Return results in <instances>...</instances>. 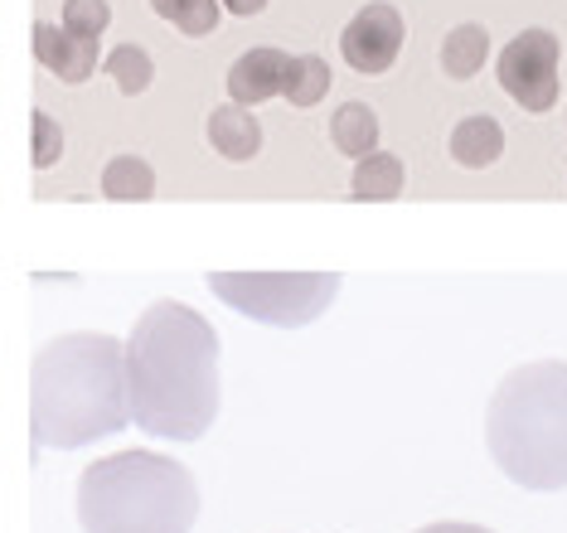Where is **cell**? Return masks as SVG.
<instances>
[{
  "mask_svg": "<svg viewBox=\"0 0 567 533\" xmlns=\"http://www.w3.org/2000/svg\"><path fill=\"white\" fill-rule=\"evenodd\" d=\"M30 161H34V171H49V165L63 155V132H59V122L49 112H34L30 116Z\"/></svg>",
  "mask_w": 567,
  "mask_h": 533,
  "instance_id": "19",
  "label": "cell"
},
{
  "mask_svg": "<svg viewBox=\"0 0 567 533\" xmlns=\"http://www.w3.org/2000/svg\"><path fill=\"white\" fill-rule=\"evenodd\" d=\"M403 16H398L393 6H383V0H373V6H364L359 16L344 24L340 34V54L344 63H350L354 73H389L398 54H403Z\"/></svg>",
  "mask_w": 567,
  "mask_h": 533,
  "instance_id": "7",
  "label": "cell"
},
{
  "mask_svg": "<svg viewBox=\"0 0 567 533\" xmlns=\"http://www.w3.org/2000/svg\"><path fill=\"white\" fill-rule=\"evenodd\" d=\"M287 69H291V54H281V49H248V54L234 59V69H228V98H234L238 107L267 102L272 93L287 88Z\"/></svg>",
  "mask_w": 567,
  "mask_h": 533,
  "instance_id": "9",
  "label": "cell"
},
{
  "mask_svg": "<svg viewBox=\"0 0 567 533\" xmlns=\"http://www.w3.org/2000/svg\"><path fill=\"white\" fill-rule=\"evenodd\" d=\"M209 146L224 155V161H252V155L262 151V126H257V116L248 107L228 102V107H218L209 116Z\"/></svg>",
  "mask_w": 567,
  "mask_h": 533,
  "instance_id": "10",
  "label": "cell"
},
{
  "mask_svg": "<svg viewBox=\"0 0 567 533\" xmlns=\"http://www.w3.org/2000/svg\"><path fill=\"white\" fill-rule=\"evenodd\" d=\"M209 291L248 320L301 330L340 296V271H214Z\"/></svg>",
  "mask_w": 567,
  "mask_h": 533,
  "instance_id": "5",
  "label": "cell"
},
{
  "mask_svg": "<svg viewBox=\"0 0 567 533\" xmlns=\"http://www.w3.org/2000/svg\"><path fill=\"white\" fill-rule=\"evenodd\" d=\"M499 151H505V132H499L495 116H466V122L451 132V161L466 165V171L495 165Z\"/></svg>",
  "mask_w": 567,
  "mask_h": 533,
  "instance_id": "11",
  "label": "cell"
},
{
  "mask_svg": "<svg viewBox=\"0 0 567 533\" xmlns=\"http://www.w3.org/2000/svg\"><path fill=\"white\" fill-rule=\"evenodd\" d=\"M107 73H112V83H117V93L126 98H141L151 88V78H156V63H151L146 49H136V44H122L117 54L107 59Z\"/></svg>",
  "mask_w": 567,
  "mask_h": 533,
  "instance_id": "17",
  "label": "cell"
},
{
  "mask_svg": "<svg viewBox=\"0 0 567 533\" xmlns=\"http://www.w3.org/2000/svg\"><path fill=\"white\" fill-rule=\"evenodd\" d=\"M107 24H112V6H107V0H63V30H69V34L97 39Z\"/></svg>",
  "mask_w": 567,
  "mask_h": 533,
  "instance_id": "18",
  "label": "cell"
},
{
  "mask_svg": "<svg viewBox=\"0 0 567 533\" xmlns=\"http://www.w3.org/2000/svg\"><path fill=\"white\" fill-rule=\"evenodd\" d=\"M499 88L524 112L544 116L558 102V34L553 30L514 34L505 44V54H499Z\"/></svg>",
  "mask_w": 567,
  "mask_h": 533,
  "instance_id": "6",
  "label": "cell"
},
{
  "mask_svg": "<svg viewBox=\"0 0 567 533\" xmlns=\"http://www.w3.org/2000/svg\"><path fill=\"white\" fill-rule=\"evenodd\" d=\"M132 427L165 441H199L218 418V335L179 301L146 306L126 335Z\"/></svg>",
  "mask_w": 567,
  "mask_h": 533,
  "instance_id": "1",
  "label": "cell"
},
{
  "mask_svg": "<svg viewBox=\"0 0 567 533\" xmlns=\"http://www.w3.org/2000/svg\"><path fill=\"white\" fill-rule=\"evenodd\" d=\"M330 141H334V151H344L350 161H364V155L379 151V116H373L369 102H344V107L330 116Z\"/></svg>",
  "mask_w": 567,
  "mask_h": 533,
  "instance_id": "12",
  "label": "cell"
},
{
  "mask_svg": "<svg viewBox=\"0 0 567 533\" xmlns=\"http://www.w3.org/2000/svg\"><path fill=\"white\" fill-rule=\"evenodd\" d=\"M132 422L126 398V345L112 335H59L30 369V432L49 451L102 441Z\"/></svg>",
  "mask_w": 567,
  "mask_h": 533,
  "instance_id": "2",
  "label": "cell"
},
{
  "mask_svg": "<svg viewBox=\"0 0 567 533\" xmlns=\"http://www.w3.org/2000/svg\"><path fill=\"white\" fill-rule=\"evenodd\" d=\"M485 447L524 490H567V363L538 359L505 373L485 408Z\"/></svg>",
  "mask_w": 567,
  "mask_h": 533,
  "instance_id": "3",
  "label": "cell"
},
{
  "mask_svg": "<svg viewBox=\"0 0 567 533\" xmlns=\"http://www.w3.org/2000/svg\"><path fill=\"white\" fill-rule=\"evenodd\" d=\"M485 54H489V34L481 24H456V30L442 39V69L451 78H461V83H471V78L481 73Z\"/></svg>",
  "mask_w": 567,
  "mask_h": 533,
  "instance_id": "14",
  "label": "cell"
},
{
  "mask_svg": "<svg viewBox=\"0 0 567 533\" xmlns=\"http://www.w3.org/2000/svg\"><path fill=\"white\" fill-rule=\"evenodd\" d=\"M228 10H234V16H262V6L267 0H224Z\"/></svg>",
  "mask_w": 567,
  "mask_h": 533,
  "instance_id": "22",
  "label": "cell"
},
{
  "mask_svg": "<svg viewBox=\"0 0 567 533\" xmlns=\"http://www.w3.org/2000/svg\"><path fill=\"white\" fill-rule=\"evenodd\" d=\"M354 199H364V204H379V199H398L403 194V161L389 151H373L359 161V171H354Z\"/></svg>",
  "mask_w": 567,
  "mask_h": 533,
  "instance_id": "13",
  "label": "cell"
},
{
  "mask_svg": "<svg viewBox=\"0 0 567 533\" xmlns=\"http://www.w3.org/2000/svg\"><path fill=\"white\" fill-rule=\"evenodd\" d=\"M199 514V485L171 457L117 451L79 480L83 533H189Z\"/></svg>",
  "mask_w": 567,
  "mask_h": 533,
  "instance_id": "4",
  "label": "cell"
},
{
  "mask_svg": "<svg viewBox=\"0 0 567 533\" xmlns=\"http://www.w3.org/2000/svg\"><path fill=\"white\" fill-rule=\"evenodd\" d=\"M330 93V69H326V59H316V54H306V59H291V69H287V88H281V98L291 102V107H316L320 98Z\"/></svg>",
  "mask_w": 567,
  "mask_h": 533,
  "instance_id": "16",
  "label": "cell"
},
{
  "mask_svg": "<svg viewBox=\"0 0 567 533\" xmlns=\"http://www.w3.org/2000/svg\"><path fill=\"white\" fill-rule=\"evenodd\" d=\"M417 533H495V529H481V524H456V519H442V524H427Z\"/></svg>",
  "mask_w": 567,
  "mask_h": 533,
  "instance_id": "21",
  "label": "cell"
},
{
  "mask_svg": "<svg viewBox=\"0 0 567 533\" xmlns=\"http://www.w3.org/2000/svg\"><path fill=\"white\" fill-rule=\"evenodd\" d=\"M34 59L44 63L59 83H83L97 69V39L69 34L63 24H34Z\"/></svg>",
  "mask_w": 567,
  "mask_h": 533,
  "instance_id": "8",
  "label": "cell"
},
{
  "mask_svg": "<svg viewBox=\"0 0 567 533\" xmlns=\"http://www.w3.org/2000/svg\"><path fill=\"white\" fill-rule=\"evenodd\" d=\"M102 194L107 199H151L156 194V171H151L141 155H117V161H107V171H102Z\"/></svg>",
  "mask_w": 567,
  "mask_h": 533,
  "instance_id": "15",
  "label": "cell"
},
{
  "mask_svg": "<svg viewBox=\"0 0 567 533\" xmlns=\"http://www.w3.org/2000/svg\"><path fill=\"white\" fill-rule=\"evenodd\" d=\"M175 24H179V34H189V39L214 34V24H218V0H179Z\"/></svg>",
  "mask_w": 567,
  "mask_h": 533,
  "instance_id": "20",
  "label": "cell"
}]
</instances>
